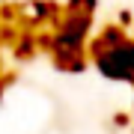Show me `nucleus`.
I'll use <instances>...</instances> for the list:
<instances>
[{"instance_id": "nucleus-1", "label": "nucleus", "mask_w": 134, "mask_h": 134, "mask_svg": "<svg viewBox=\"0 0 134 134\" xmlns=\"http://www.w3.org/2000/svg\"><path fill=\"white\" fill-rule=\"evenodd\" d=\"M92 6L96 0H75L60 15V24L54 30V60L66 72H83L86 69V45L92 30Z\"/></svg>"}, {"instance_id": "nucleus-2", "label": "nucleus", "mask_w": 134, "mask_h": 134, "mask_svg": "<svg viewBox=\"0 0 134 134\" xmlns=\"http://www.w3.org/2000/svg\"><path fill=\"white\" fill-rule=\"evenodd\" d=\"M86 60L110 83H134V39L122 27L110 24L90 36Z\"/></svg>"}, {"instance_id": "nucleus-3", "label": "nucleus", "mask_w": 134, "mask_h": 134, "mask_svg": "<svg viewBox=\"0 0 134 134\" xmlns=\"http://www.w3.org/2000/svg\"><path fill=\"white\" fill-rule=\"evenodd\" d=\"M131 86H134V83H131ZM131 110H134V101H131Z\"/></svg>"}]
</instances>
